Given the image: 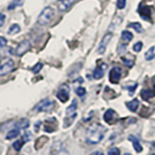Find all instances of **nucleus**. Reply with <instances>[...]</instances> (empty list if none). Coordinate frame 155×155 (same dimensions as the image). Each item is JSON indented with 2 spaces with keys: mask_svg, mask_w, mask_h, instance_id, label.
I'll use <instances>...</instances> for the list:
<instances>
[{
  "mask_svg": "<svg viewBox=\"0 0 155 155\" xmlns=\"http://www.w3.org/2000/svg\"><path fill=\"white\" fill-rule=\"evenodd\" d=\"M91 155H104L102 152H100V151H95V152H93Z\"/></svg>",
  "mask_w": 155,
  "mask_h": 155,
  "instance_id": "c9c22d12",
  "label": "nucleus"
},
{
  "mask_svg": "<svg viewBox=\"0 0 155 155\" xmlns=\"http://www.w3.org/2000/svg\"><path fill=\"white\" fill-rule=\"evenodd\" d=\"M42 68H43V64L39 62V63H37V64L32 68V72L35 73V74H37V73H39L42 70Z\"/></svg>",
  "mask_w": 155,
  "mask_h": 155,
  "instance_id": "cd10ccee",
  "label": "nucleus"
},
{
  "mask_svg": "<svg viewBox=\"0 0 155 155\" xmlns=\"http://www.w3.org/2000/svg\"><path fill=\"white\" fill-rule=\"evenodd\" d=\"M31 48V44L28 40H22L21 43L18 44V47L16 48V55L17 56H22L23 54H25V53L30 50Z\"/></svg>",
  "mask_w": 155,
  "mask_h": 155,
  "instance_id": "39448f33",
  "label": "nucleus"
},
{
  "mask_svg": "<svg viewBox=\"0 0 155 155\" xmlns=\"http://www.w3.org/2000/svg\"><path fill=\"white\" fill-rule=\"evenodd\" d=\"M73 0H58L57 7L60 12H66L72 6Z\"/></svg>",
  "mask_w": 155,
  "mask_h": 155,
  "instance_id": "f8f14e48",
  "label": "nucleus"
},
{
  "mask_svg": "<svg viewBox=\"0 0 155 155\" xmlns=\"http://www.w3.org/2000/svg\"><path fill=\"white\" fill-rule=\"evenodd\" d=\"M54 15H55V12L51 7H46L40 13V15H39L37 21L40 25H46V24L50 23L52 21Z\"/></svg>",
  "mask_w": 155,
  "mask_h": 155,
  "instance_id": "7ed1b4c3",
  "label": "nucleus"
},
{
  "mask_svg": "<svg viewBox=\"0 0 155 155\" xmlns=\"http://www.w3.org/2000/svg\"><path fill=\"white\" fill-rule=\"evenodd\" d=\"M78 109V103L77 100H73V103L68 107L66 110V116L64 118V124H63V127L67 128L73 123V121L76 118L77 116V113L76 110Z\"/></svg>",
  "mask_w": 155,
  "mask_h": 155,
  "instance_id": "f03ea898",
  "label": "nucleus"
},
{
  "mask_svg": "<svg viewBox=\"0 0 155 155\" xmlns=\"http://www.w3.org/2000/svg\"><path fill=\"white\" fill-rule=\"evenodd\" d=\"M143 47V44L142 42H138L133 46V51H136V52H139V51H142Z\"/></svg>",
  "mask_w": 155,
  "mask_h": 155,
  "instance_id": "a878e982",
  "label": "nucleus"
},
{
  "mask_svg": "<svg viewBox=\"0 0 155 155\" xmlns=\"http://www.w3.org/2000/svg\"><path fill=\"white\" fill-rule=\"evenodd\" d=\"M129 140L133 143V147H134V149L136 150V151H137L138 153L142 152L143 147H142V144L140 143V142L138 140V139H137V138H135L134 136H129Z\"/></svg>",
  "mask_w": 155,
  "mask_h": 155,
  "instance_id": "2eb2a0df",
  "label": "nucleus"
},
{
  "mask_svg": "<svg viewBox=\"0 0 155 155\" xmlns=\"http://www.w3.org/2000/svg\"><path fill=\"white\" fill-rule=\"evenodd\" d=\"M122 70L120 67H114L110 72V81L111 84H117L121 79Z\"/></svg>",
  "mask_w": 155,
  "mask_h": 155,
  "instance_id": "6e6552de",
  "label": "nucleus"
},
{
  "mask_svg": "<svg viewBox=\"0 0 155 155\" xmlns=\"http://www.w3.org/2000/svg\"><path fill=\"white\" fill-rule=\"evenodd\" d=\"M19 31H21V26L18 25V24H12L11 26H10L9 30H8V33L10 35H15V34H18Z\"/></svg>",
  "mask_w": 155,
  "mask_h": 155,
  "instance_id": "6ab92c4d",
  "label": "nucleus"
},
{
  "mask_svg": "<svg viewBox=\"0 0 155 155\" xmlns=\"http://www.w3.org/2000/svg\"><path fill=\"white\" fill-rule=\"evenodd\" d=\"M129 26L132 27L134 30H136L139 33L143 31V27H142V25H140V23H139V22H132V23L129 24Z\"/></svg>",
  "mask_w": 155,
  "mask_h": 155,
  "instance_id": "393cba45",
  "label": "nucleus"
},
{
  "mask_svg": "<svg viewBox=\"0 0 155 155\" xmlns=\"http://www.w3.org/2000/svg\"><path fill=\"white\" fill-rule=\"evenodd\" d=\"M108 154L109 155H119V149L116 148V147H114L110 150Z\"/></svg>",
  "mask_w": 155,
  "mask_h": 155,
  "instance_id": "c756f323",
  "label": "nucleus"
},
{
  "mask_svg": "<svg viewBox=\"0 0 155 155\" xmlns=\"http://www.w3.org/2000/svg\"><path fill=\"white\" fill-rule=\"evenodd\" d=\"M152 155H155V154H152Z\"/></svg>",
  "mask_w": 155,
  "mask_h": 155,
  "instance_id": "ea45409f",
  "label": "nucleus"
},
{
  "mask_svg": "<svg viewBox=\"0 0 155 155\" xmlns=\"http://www.w3.org/2000/svg\"><path fill=\"white\" fill-rule=\"evenodd\" d=\"M139 14L140 15L144 21H149L150 17H151V11H150V8L148 6H145V5H143L140 6V10H139Z\"/></svg>",
  "mask_w": 155,
  "mask_h": 155,
  "instance_id": "ddd939ff",
  "label": "nucleus"
},
{
  "mask_svg": "<svg viewBox=\"0 0 155 155\" xmlns=\"http://www.w3.org/2000/svg\"><path fill=\"white\" fill-rule=\"evenodd\" d=\"M106 131L107 129L101 124H98V123L92 124L88 128V130H87V133H86L87 143L90 144H96L100 143L104 138Z\"/></svg>",
  "mask_w": 155,
  "mask_h": 155,
  "instance_id": "f257e3e1",
  "label": "nucleus"
},
{
  "mask_svg": "<svg viewBox=\"0 0 155 155\" xmlns=\"http://www.w3.org/2000/svg\"><path fill=\"white\" fill-rule=\"evenodd\" d=\"M122 60L125 63V65L128 66V67H132L134 65V61L133 60H129V59H127V58H122Z\"/></svg>",
  "mask_w": 155,
  "mask_h": 155,
  "instance_id": "7c9ffc66",
  "label": "nucleus"
},
{
  "mask_svg": "<svg viewBox=\"0 0 155 155\" xmlns=\"http://www.w3.org/2000/svg\"><path fill=\"white\" fill-rule=\"evenodd\" d=\"M153 94H154V96H155V85H154V87H153Z\"/></svg>",
  "mask_w": 155,
  "mask_h": 155,
  "instance_id": "e433bc0d",
  "label": "nucleus"
},
{
  "mask_svg": "<svg viewBox=\"0 0 155 155\" xmlns=\"http://www.w3.org/2000/svg\"><path fill=\"white\" fill-rule=\"evenodd\" d=\"M18 135H19V129L18 128H15V129H12L11 131H9L8 134H7L6 139L7 140H12L14 138L18 137Z\"/></svg>",
  "mask_w": 155,
  "mask_h": 155,
  "instance_id": "aec40b11",
  "label": "nucleus"
},
{
  "mask_svg": "<svg viewBox=\"0 0 155 155\" xmlns=\"http://www.w3.org/2000/svg\"><path fill=\"white\" fill-rule=\"evenodd\" d=\"M51 155H69V152L67 151L61 142H56L52 145Z\"/></svg>",
  "mask_w": 155,
  "mask_h": 155,
  "instance_id": "423d86ee",
  "label": "nucleus"
},
{
  "mask_svg": "<svg viewBox=\"0 0 155 155\" xmlns=\"http://www.w3.org/2000/svg\"><path fill=\"white\" fill-rule=\"evenodd\" d=\"M111 38H113V34L111 33H107L105 34V36L102 39V41L99 45V48H98V52L100 54H103V53L106 51V48L108 47V45L110 44Z\"/></svg>",
  "mask_w": 155,
  "mask_h": 155,
  "instance_id": "9b49d317",
  "label": "nucleus"
},
{
  "mask_svg": "<svg viewBox=\"0 0 155 155\" xmlns=\"http://www.w3.org/2000/svg\"><path fill=\"white\" fill-rule=\"evenodd\" d=\"M137 85H138V84H136L134 86H129V87H128V89H129V91H130V93H132L133 91H135V89H136V87H137Z\"/></svg>",
  "mask_w": 155,
  "mask_h": 155,
  "instance_id": "72a5a7b5",
  "label": "nucleus"
},
{
  "mask_svg": "<svg viewBox=\"0 0 155 155\" xmlns=\"http://www.w3.org/2000/svg\"><path fill=\"white\" fill-rule=\"evenodd\" d=\"M24 142H25L24 140H17V142H16V143H14V144H13L14 148L16 149L17 151H19V150L21 149V147H23Z\"/></svg>",
  "mask_w": 155,
  "mask_h": 155,
  "instance_id": "b1692460",
  "label": "nucleus"
},
{
  "mask_svg": "<svg viewBox=\"0 0 155 155\" xmlns=\"http://www.w3.org/2000/svg\"><path fill=\"white\" fill-rule=\"evenodd\" d=\"M126 6V0H117V8L123 9Z\"/></svg>",
  "mask_w": 155,
  "mask_h": 155,
  "instance_id": "c85d7f7f",
  "label": "nucleus"
},
{
  "mask_svg": "<svg viewBox=\"0 0 155 155\" xmlns=\"http://www.w3.org/2000/svg\"><path fill=\"white\" fill-rule=\"evenodd\" d=\"M104 120L108 124H114L118 120V115L114 110L110 109L104 114Z\"/></svg>",
  "mask_w": 155,
  "mask_h": 155,
  "instance_id": "9d476101",
  "label": "nucleus"
},
{
  "mask_svg": "<svg viewBox=\"0 0 155 155\" xmlns=\"http://www.w3.org/2000/svg\"><path fill=\"white\" fill-rule=\"evenodd\" d=\"M29 125H30V122H29V120L27 118H21L16 123V128H18L19 130L26 129L29 127Z\"/></svg>",
  "mask_w": 155,
  "mask_h": 155,
  "instance_id": "dca6fc26",
  "label": "nucleus"
},
{
  "mask_svg": "<svg viewBox=\"0 0 155 155\" xmlns=\"http://www.w3.org/2000/svg\"><path fill=\"white\" fill-rule=\"evenodd\" d=\"M154 51H155V48L154 47L150 48L149 50L147 52H145V54H144L145 59H147V60H152L153 58L155 57V52H154Z\"/></svg>",
  "mask_w": 155,
  "mask_h": 155,
  "instance_id": "4be33fe9",
  "label": "nucleus"
},
{
  "mask_svg": "<svg viewBox=\"0 0 155 155\" xmlns=\"http://www.w3.org/2000/svg\"><path fill=\"white\" fill-rule=\"evenodd\" d=\"M5 22V15L4 14H0V27L3 26V24Z\"/></svg>",
  "mask_w": 155,
  "mask_h": 155,
  "instance_id": "473e14b6",
  "label": "nucleus"
},
{
  "mask_svg": "<svg viewBox=\"0 0 155 155\" xmlns=\"http://www.w3.org/2000/svg\"><path fill=\"white\" fill-rule=\"evenodd\" d=\"M133 34L129 32V31H122V33H121V38H122V40L126 41V42H130V41H132V39H133Z\"/></svg>",
  "mask_w": 155,
  "mask_h": 155,
  "instance_id": "412c9836",
  "label": "nucleus"
},
{
  "mask_svg": "<svg viewBox=\"0 0 155 155\" xmlns=\"http://www.w3.org/2000/svg\"><path fill=\"white\" fill-rule=\"evenodd\" d=\"M69 90H70L69 87H68L67 85H64L57 91L56 96H57V98L62 102V103H66V102L69 100V97H70V91Z\"/></svg>",
  "mask_w": 155,
  "mask_h": 155,
  "instance_id": "1a4fd4ad",
  "label": "nucleus"
},
{
  "mask_svg": "<svg viewBox=\"0 0 155 155\" xmlns=\"http://www.w3.org/2000/svg\"><path fill=\"white\" fill-rule=\"evenodd\" d=\"M7 45V40L5 37H0V48H3Z\"/></svg>",
  "mask_w": 155,
  "mask_h": 155,
  "instance_id": "2f4dec72",
  "label": "nucleus"
},
{
  "mask_svg": "<svg viewBox=\"0 0 155 155\" xmlns=\"http://www.w3.org/2000/svg\"><path fill=\"white\" fill-rule=\"evenodd\" d=\"M76 93H77V95H79V96L82 97V96H84V95H85L86 90H85L84 87L80 86V87H78V88L76 89Z\"/></svg>",
  "mask_w": 155,
  "mask_h": 155,
  "instance_id": "bb28decb",
  "label": "nucleus"
},
{
  "mask_svg": "<svg viewBox=\"0 0 155 155\" xmlns=\"http://www.w3.org/2000/svg\"><path fill=\"white\" fill-rule=\"evenodd\" d=\"M124 155H132V154H130V153H124Z\"/></svg>",
  "mask_w": 155,
  "mask_h": 155,
  "instance_id": "58836bf2",
  "label": "nucleus"
},
{
  "mask_svg": "<svg viewBox=\"0 0 155 155\" xmlns=\"http://www.w3.org/2000/svg\"><path fill=\"white\" fill-rule=\"evenodd\" d=\"M140 96L143 97V100H148L150 98H152L154 96L153 92L151 90H148V89H143L142 92H140Z\"/></svg>",
  "mask_w": 155,
  "mask_h": 155,
  "instance_id": "a211bd4d",
  "label": "nucleus"
},
{
  "mask_svg": "<svg viewBox=\"0 0 155 155\" xmlns=\"http://www.w3.org/2000/svg\"><path fill=\"white\" fill-rule=\"evenodd\" d=\"M152 147L155 148V142H153V143H152Z\"/></svg>",
  "mask_w": 155,
  "mask_h": 155,
  "instance_id": "4c0bfd02",
  "label": "nucleus"
},
{
  "mask_svg": "<svg viewBox=\"0 0 155 155\" xmlns=\"http://www.w3.org/2000/svg\"><path fill=\"white\" fill-rule=\"evenodd\" d=\"M22 4H23V0H13V1L11 2V4L9 5L8 9L9 10H13L14 8H16V7L21 6Z\"/></svg>",
  "mask_w": 155,
  "mask_h": 155,
  "instance_id": "5701e85b",
  "label": "nucleus"
},
{
  "mask_svg": "<svg viewBox=\"0 0 155 155\" xmlns=\"http://www.w3.org/2000/svg\"><path fill=\"white\" fill-rule=\"evenodd\" d=\"M107 69V65L105 63H103L102 65H99L96 67V69L93 72V78L95 80H99L101 78H103L105 74V70Z\"/></svg>",
  "mask_w": 155,
  "mask_h": 155,
  "instance_id": "4468645a",
  "label": "nucleus"
},
{
  "mask_svg": "<svg viewBox=\"0 0 155 155\" xmlns=\"http://www.w3.org/2000/svg\"><path fill=\"white\" fill-rule=\"evenodd\" d=\"M15 68V62L12 59H8L0 65V76H6L11 73Z\"/></svg>",
  "mask_w": 155,
  "mask_h": 155,
  "instance_id": "0eeeda50",
  "label": "nucleus"
},
{
  "mask_svg": "<svg viewBox=\"0 0 155 155\" xmlns=\"http://www.w3.org/2000/svg\"><path fill=\"white\" fill-rule=\"evenodd\" d=\"M126 106H127V108L131 111H136L139 108V101L137 99H133L132 101L127 102V103H126Z\"/></svg>",
  "mask_w": 155,
  "mask_h": 155,
  "instance_id": "f3484780",
  "label": "nucleus"
},
{
  "mask_svg": "<svg viewBox=\"0 0 155 155\" xmlns=\"http://www.w3.org/2000/svg\"><path fill=\"white\" fill-rule=\"evenodd\" d=\"M40 125H41V121H39L38 123H36V125H35V131H36V132H38V126L40 127Z\"/></svg>",
  "mask_w": 155,
  "mask_h": 155,
  "instance_id": "f704fd0d",
  "label": "nucleus"
},
{
  "mask_svg": "<svg viewBox=\"0 0 155 155\" xmlns=\"http://www.w3.org/2000/svg\"><path fill=\"white\" fill-rule=\"evenodd\" d=\"M54 102L52 100L46 98L41 102H39L35 107V110L38 111H51L54 109Z\"/></svg>",
  "mask_w": 155,
  "mask_h": 155,
  "instance_id": "20e7f679",
  "label": "nucleus"
}]
</instances>
